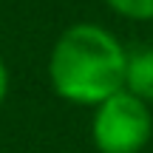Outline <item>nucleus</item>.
<instances>
[{"label": "nucleus", "instance_id": "nucleus-2", "mask_svg": "<svg viewBox=\"0 0 153 153\" xmlns=\"http://www.w3.org/2000/svg\"><path fill=\"white\" fill-rule=\"evenodd\" d=\"M153 139V108L128 88L111 94L91 114V142L99 153H142Z\"/></svg>", "mask_w": 153, "mask_h": 153}, {"label": "nucleus", "instance_id": "nucleus-4", "mask_svg": "<svg viewBox=\"0 0 153 153\" xmlns=\"http://www.w3.org/2000/svg\"><path fill=\"white\" fill-rule=\"evenodd\" d=\"M114 14L131 23H153V0H105Z\"/></svg>", "mask_w": 153, "mask_h": 153}, {"label": "nucleus", "instance_id": "nucleus-3", "mask_svg": "<svg viewBox=\"0 0 153 153\" xmlns=\"http://www.w3.org/2000/svg\"><path fill=\"white\" fill-rule=\"evenodd\" d=\"M125 88L153 108V45L128 51Z\"/></svg>", "mask_w": 153, "mask_h": 153}, {"label": "nucleus", "instance_id": "nucleus-5", "mask_svg": "<svg viewBox=\"0 0 153 153\" xmlns=\"http://www.w3.org/2000/svg\"><path fill=\"white\" fill-rule=\"evenodd\" d=\"M9 88H11V74H9V65H6V60L0 57V105L6 102V97H9Z\"/></svg>", "mask_w": 153, "mask_h": 153}, {"label": "nucleus", "instance_id": "nucleus-1", "mask_svg": "<svg viewBox=\"0 0 153 153\" xmlns=\"http://www.w3.org/2000/svg\"><path fill=\"white\" fill-rule=\"evenodd\" d=\"M128 48L108 26L91 20L62 28L48 51V85L62 102L94 108L125 88Z\"/></svg>", "mask_w": 153, "mask_h": 153}]
</instances>
